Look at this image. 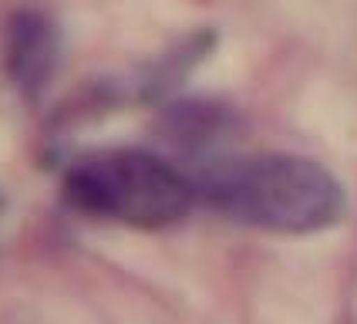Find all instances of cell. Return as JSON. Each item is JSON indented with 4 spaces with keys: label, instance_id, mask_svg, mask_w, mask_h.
I'll return each mask as SVG.
<instances>
[{
    "label": "cell",
    "instance_id": "obj_1",
    "mask_svg": "<svg viewBox=\"0 0 357 324\" xmlns=\"http://www.w3.org/2000/svg\"><path fill=\"white\" fill-rule=\"evenodd\" d=\"M196 189L216 213L273 233H317L347 209L337 176L290 152L219 159L196 176Z\"/></svg>",
    "mask_w": 357,
    "mask_h": 324
},
{
    "label": "cell",
    "instance_id": "obj_2",
    "mask_svg": "<svg viewBox=\"0 0 357 324\" xmlns=\"http://www.w3.org/2000/svg\"><path fill=\"white\" fill-rule=\"evenodd\" d=\"M64 202L91 220L159 230L199 202L196 176L149 149H98L64 169Z\"/></svg>",
    "mask_w": 357,
    "mask_h": 324
},
{
    "label": "cell",
    "instance_id": "obj_3",
    "mask_svg": "<svg viewBox=\"0 0 357 324\" xmlns=\"http://www.w3.org/2000/svg\"><path fill=\"white\" fill-rule=\"evenodd\" d=\"M0 61L10 84L24 98H38L51 84L61 61V31L58 24L40 10H14L3 24Z\"/></svg>",
    "mask_w": 357,
    "mask_h": 324
}]
</instances>
